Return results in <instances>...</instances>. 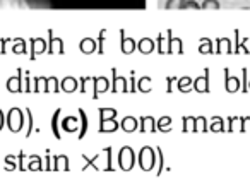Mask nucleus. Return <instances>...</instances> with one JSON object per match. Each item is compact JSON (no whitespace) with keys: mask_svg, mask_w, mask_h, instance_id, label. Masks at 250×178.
<instances>
[{"mask_svg":"<svg viewBox=\"0 0 250 178\" xmlns=\"http://www.w3.org/2000/svg\"><path fill=\"white\" fill-rule=\"evenodd\" d=\"M240 87V80L235 79V77H228V80H226V89H228L229 93H235L238 91Z\"/></svg>","mask_w":250,"mask_h":178,"instance_id":"obj_1","label":"nucleus"},{"mask_svg":"<svg viewBox=\"0 0 250 178\" xmlns=\"http://www.w3.org/2000/svg\"><path fill=\"white\" fill-rule=\"evenodd\" d=\"M202 9H214V11H218L219 7H221V4H219V0H204L201 4Z\"/></svg>","mask_w":250,"mask_h":178,"instance_id":"obj_2","label":"nucleus"},{"mask_svg":"<svg viewBox=\"0 0 250 178\" xmlns=\"http://www.w3.org/2000/svg\"><path fill=\"white\" fill-rule=\"evenodd\" d=\"M187 0H167V9H184Z\"/></svg>","mask_w":250,"mask_h":178,"instance_id":"obj_3","label":"nucleus"},{"mask_svg":"<svg viewBox=\"0 0 250 178\" xmlns=\"http://www.w3.org/2000/svg\"><path fill=\"white\" fill-rule=\"evenodd\" d=\"M184 9H202L201 7V4H197L195 0H187L184 4Z\"/></svg>","mask_w":250,"mask_h":178,"instance_id":"obj_4","label":"nucleus"},{"mask_svg":"<svg viewBox=\"0 0 250 178\" xmlns=\"http://www.w3.org/2000/svg\"><path fill=\"white\" fill-rule=\"evenodd\" d=\"M219 129H221V122H216V123H214V130L218 132Z\"/></svg>","mask_w":250,"mask_h":178,"instance_id":"obj_5","label":"nucleus"},{"mask_svg":"<svg viewBox=\"0 0 250 178\" xmlns=\"http://www.w3.org/2000/svg\"><path fill=\"white\" fill-rule=\"evenodd\" d=\"M249 89H250V82H249Z\"/></svg>","mask_w":250,"mask_h":178,"instance_id":"obj_6","label":"nucleus"}]
</instances>
